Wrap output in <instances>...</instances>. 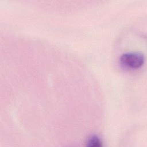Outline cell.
Returning <instances> with one entry per match:
<instances>
[{
  "label": "cell",
  "instance_id": "cell-1",
  "mask_svg": "<svg viewBox=\"0 0 147 147\" xmlns=\"http://www.w3.org/2000/svg\"><path fill=\"white\" fill-rule=\"evenodd\" d=\"M144 56L139 52H127L122 55L120 63L125 67L136 69L141 67L144 62Z\"/></svg>",
  "mask_w": 147,
  "mask_h": 147
},
{
  "label": "cell",
  "instance_id": "cell-2",
  "mask_svg": "<svg viewBox=\"0 0 147 147\" xmlns=\"http://www.w3.org/2000/svg\"><path fill=\"white\" fill-rule=\"evenodd\" d=\"M87 145L90 147H100L102 146V144L99 138L97 136L94 135L88 139Z\"/></svg>",
  "mask_w": 147,
  "mask_h": 147
}]
</instances>
